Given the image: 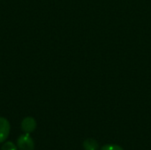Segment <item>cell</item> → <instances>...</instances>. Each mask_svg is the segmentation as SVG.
<instances>
[{
	"mask_svg": "<svg viewBox=\"0 0 151 150\" xmlns=\"http://www.w3.org/2000/svg\"><path fill=\"white\" fill-rule=\"evenodd\" d=\"M17 147L19 150H35V141L29 133H25L18 138Z\"/></svg>",
	"mask_w": 151,
	"mask_h": 150,
	"instance_id": "cell-1",
	"label": "cell"
},
{
	"mask_svg": "<svg viewBox=\"0 0 151 150\" xmlns=\"http://www.w3.org/2000/svg\"><path fill=\"white\" fill-rule=\"evenodd\" d=\"M11 126L9 121L3 117H0V143L4 142L9 136Z\"/></svg>",
	"mask_w": 151,
	"mask_h": 150,
	"instance_id": "cell-2",
	"label": "cell"
},
{
	"mask_svg": "<svg viewBox=\"0 0 151 150\" xmlns=\"http://www.w3.org/2000/svg\"><path fill=\"white\" fill-rule=\"evenodd\" d=\"M20 126L25 133H31L36 129V121L32 117H27L22 120Z\"/></svg>",
	"mask_w": 151,
	"mask_h": 150,
	"instance_id": "cell-3",
	"label": "cell"
},
{
	"mask_svg": "<svg viewBox=\"0 0 151 150\" xmlns=\"http://www.w3.org/2000/svg\"><path fill=\"white\" fill-rule=\"evenodd\" d=\"M83 149H84V150H98L99 144L95 139L89 138V139H87L84 141Z\"/></svg>",
	"mask_w": 151,
	"mask_h": 150,
	"instance_id": "cell-4",
	"label": "cell"
},
{
	"mask_svg": "<svg viewBox=\"0 0 151 150\" xmlns=\"http://www.w3.org/2000/svg\"><path fill=\"white\" fill-rule=\"evenodd\" d=\"M1 150H19L18 147L12 141H6L1 148Z\"/></svg>",
	"mask_w": 151,
	"mask_h": 150,
	"instance_id": "cell-5",
	"label": "cell"
},
{
	"mask_svg": "<svg viewBox=\"0 0 151 150\" xmlns=\"http://www.w3.org/2000/svg\"><path fill=\"white\" fill-rule=\"evenodd\" d=\"M101 150H124V149L119 145L115 144H107L102 147Z\"/></svg>",
	"mask_w": 151,
	"mask_h": 150,
	"instance_id": "cell-6",
	"label": "cell"
}]
</instances>
